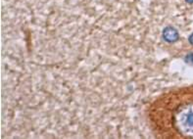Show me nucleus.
Segmentation results:
<instances>
[{
    "mask_svg": "<svg viewBox=\"0 0 193 139\" xmlns=\"http://www.w3.org/2000/svg\"><path fill=\"white\" fill-rule=\"evenodd\" d=\"M148 119L160 138L193 139V86L163 93L152 102Z\"/></svg>",
    "mask_w": 193,
    "mask_h": 139,
    "instance_id": "f257e3e1",
    "label": "nucleus"
},
{
    "mask_svg": "<svg viewBox=\"0 0 193 139\" xmlns=\"http://www.w3.org/2000/svg\"><path fill=\"white\" fill-rule=\"evenodd\" d=\"M164 38L169 42H173L177 40L178 38V33L175 28H167L164 30Z\"/></svg>",
    "mask_w": 193,
    "mask_h": 139,
    "instance_id": "f03ea898",
    "label": "nucleus"
},
{
    "mask_svg": "<svg viewBox=\"0 0 193 139\" xmlns=\"http://www.w3.org/2000/svg\"><path fill=\"white\" fill-rule=\"evenodd\" d=\"M186 61L188 62V63L193 64V55H189V56L186 58Z\"/></svg>",
    "mask_w": 193,
    "mask_h": 139,
    "instance_id": "7ed1b4c3",
    "label": "nucleus"
},
{
    "mask_svg": "<svg viewBox=\"0 0 193 139\" xmlns=\"http://www.w3.org/2000/svg\"><path fill=\"white\" fill-rule=\"evenodd\" d=\"M189 42L193 45V33H192L191 35H190V37H189Z\"/></svg>",
    "mask_w": 193,
    "mask_h": 139,
    "instance_id": "20e7f679",
    "label": "nucleus"
},
{
    "mask_svg": "<svg viewBox=\"0 0 193 139\" xmlns=\"http://www.w3.org/2000/svg\"><path fill=\"white\" fill-rule=\"evenodd\" d=\"M187 2H189V3H193V0H186Z\"/></svg>",
    "mask_w": 193,
    "mask_h": 139,
    "instance_id": "39448f33",
    "label": "nucleus"
}]
</instances>
